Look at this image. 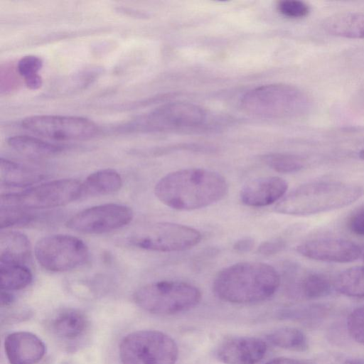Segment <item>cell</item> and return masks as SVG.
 <instances>
[{"label": "cell", "instance_id": "cb8c5ba5", "mask_svg": "<svg viewBox=\"0 0 364 364\" xmlns=\"http://www.w3.org/2000/svg\"><path fill=\"white\" fill-rule=\"evenodd\" d=\"M339 293L356 298H364V267H352L341 272L333 282Z\"/></svg>", "mask_w": 364, "mask_h": 364}, {"label": "cell", "instance_id": "8d00e7d4", "mask_svg": "<svg viewBox=\"0 0 364 364\" xmlns=\"http://www.w3.org/2000/svg\"><path fill=\"white\" fill-rule=\"evenodd\" d=\"M15 300L14 296L8 291H1V306H10Z\"/></svg>", "mask_w": 364, "mask_h": 364}, {"label": "cell", "instance_id": "4316f807", "mask_svg": "<svg viewBox=\"0 0 364 364\" xmlns=\"http://www.w3.org/2000/svg\"><path fill=\"white\" fill-rule=\"evenodd\" d=\"M262 161L274 171L282 173H295L304 166V161L299 156L285 153H271L263 156Z\"/></svg>", "mask_w": 364, "mask_h": 364}, {"label": "cell", "instance_id": "3957f363", "mask_svg": "<svg viewBox=\"0 0 364 364\" xmlns=\"http://www.w3.org/2000/svg\"><path fill=\"white\" fill-rule=\"evenodd\" d=\"M363 189L340 181H317L301 185L275 205L276 212L289 215H310L348 206L361 197Z\"/></svg>", "mask_w": 364, "mask_h": 364}, {"label": "cell", "instance_id": "6da1fadb", "mask_svg": "<svg viewBox=\"0 0 364 364\" xmlns=\"http://www.w3.org/2000/svg\"><path fill=\"white\" fill-rule=\"evenodd\" d=\"M228 184L220 173L188 168L171 172L156 184L154 194L166 206L178 210L200 209L221 200Z\"/></svg>", "mask_w": 364, "mask_h": 364}, {"label": "cell", "instance_id": "1f68e13d", "mask_svg": "<svg viewBox=\"0 0 364 364\" xmlns=\"http://www.w3.org/2000/svg\"><path fill=\"white\" fill-rule=\"evenodd\" d=\"M311 364H364V358L339 353H326L317 357Z\"/></svg>", "mask_w": 364, "mask_h": 364}, {"label": "cell", "instance_id": "5bb4252c", "mask_svg": "<svg viewBox=\"0 0 364 364\" xmlns=\"http://www.w3.org/2000/svg\"><path fill=\"white\" fill-rule=\"evenodd\" d=\"M266 343L247 336L228 338L218 346L216 355L225 364H256L265 355Z\"/></svg>", "mask_w": 364, "mask_h": 364}, {"label": "cell", "instance_id": "603a6c76", "mask_svg": "<svg viewBox=\"0 0 364 364\" xmlns=\"http://www.w3.org/2000/svg\"><path fill=\"white\" fill-rule=\"evenodd\" d=\"M32 279L31 272L26 264L0 262L1 290L10 291L24 289Z\"/></svg>", "mask_w": 364, "mask_h": 364}, {"label": "cell", "instance_id": "e0dca14e", "mask_svg": "<svg viewBox=\"0 0 364 364\" xmlns=\"http://www.w3.org/2000/svg\"><path fill=\"white\" fill-rule=\"evenodd\" d=\"M52 333L60 339L75 341L86 333L89 321L86 315L75 309H64L57 312L50 321Z\"/></svg>", "mask_w": 364, "mask_h": 364}, {"label": "cell", "instance_id": "30bf717a", "mask_svg": "<svg viewBox=\"0 0 364 364\" xmlns=\"http://www.w3.org/2000/svg\"><path fill=\"white\" fill-rule=\"evenodd\" d=\"M21 126L37 135L61 141L87 139L98 132L95 122L77 116L33 115L24 118Z\"/></svg>", "mask_w": 364, "mask_h": 364}, {"label": "cell", "instance_id": "d6986e66", "mask_svg": "<svg viewBox=\"0 0 364 364\" xmlns=\"http://www.w3.org/2000/svg\"><path fill=\"white\" fill-rule=\"evenodd\" d=\"M45 175L7 159L0 160V181L1 186L28 187L41 181Z\"/></svg>", "mask_w": 364, "mask_h": 364}, {"label": "cell", "instance_id": "7402d4cb", "mask_svg": "<svg viewBox=\"0 0 364 364\" xmlns=\"http://www.w3.org/2000/svg\"><path fill=\"white\" fill-rule=\"evenodd\" d=\"M82 183V196H98L115 193L122 186L120 174L112 168H103L90 173Z\"/></svg>", "mask_w": 364, "mask_h": 364}, {"label": "cell", "instance_id": "7a4b0ae2", "mask_svg": "<svg viewBox=\"0 0 364 364\" xmlns=\"http://www.w3.org/2000/svg\"><path fill=\"white\" fill-rule=\"evenodd\" d=\"M280 276L272 266L260 262H242L228 266L215 276L213 289L221 300L232 304H252L274 294Z\"/></svg>", "mask_w": 364, "mask_h": 364}, {"label": "cell", "instance_id": "4dcf8cb0", "mask_svg": "<svg viewBox=\"0 0 364 364\" xmlns=\"http://www.w3.org/2000/svg\"><path fill=\"white\" fill-rule=\"evenodd\" d=\"M277 9L281 14L291 18L305 17L310 11L307 4L297 0L281 1L277 5Z\"/></svg>", "mask_w": 364, "mask_h": 364}, {"label": "cell", "instance_id": "9c48e42d", "mask_svg": "<svg viewBox=\"0 0 364 364\" xmlns=\"http://www.w3.org/2000/svg\"><path fill=\"white\" fill-rule=\"evenodd\" d=\"M89 250L80 238L52 235L41 238L35 246V257L45 269L55 272L76 269L87 262Z\"/></svg>", "mask_w": 364, "mask_h": 364}, {"label": "cell", "instance_id": "ac0fdd59", "mask_svg": "<svg viewBox=\"0 0 364 364\" xmlns=\"http://www.w3.org/2000/svg\"><path fill=\"white\" fill-rule=\"evenodd\" d=\"M329 34L348 38H364V14L345 12L331 15L323 22Z\"/></svg>", "mask_w": 364, "mask_h": 364}, {"label": "cell", "instance_id": "d590c367", "mask_svg": "<svg viewBox=\"0 0 364 364\" xmlns=\"http://www.w3.org/2000/svg\"><path fill=\"white\" fill-rule=\"evenodd\" d=\"M265 364H307L306 363H304L302 361L292 359V358H274L272 360L268 361Z\"/></svg>", "mask_w": 364, "mask_h": 364}, {"label": "cell", "instance_id": "ffe728a7", "mask_svg": "<svg viewBox=\"0 0 364 364\" xmlns=\"http://www.w3.org/2000/svg\"><path fill=\"white\" fill-rule=\"evenodd\" d=\"M31 257V244L24 234L5 231L0 235V262L26 264Z\"/></svg>", "mask_w": 364, "mask_h": 364}, {"label": "cell", "instance_id": "484cf974", "mask_svg": "<svg viewBox=\"0 0 364 364\" xmlns=\"http://www.w3.org/2000/svg\"><path fill=\"white\" fill-rule=\"evenodd\" d=\"M331 284L323 274L310 273L305 275L299 283L300 293L306 299H315L330 294Z\"/></svg>", "mask_w": 364, "mask_h": 364}, {"label": "cell", "instance_id": "e575fe53", "mask_svg": "<svg viewBox=\"0 0 364 364\" xmlns=\"http://www.w3.org/2000/svg\"><path fill=\"white\" fill-rule=\"evenodd\" d=\"M255 247V241L251 237H243L237 240L233 245V250L238 253H247Z\"/></svg>", "mask_w": 364, "mask_h": 364}, {"label": "cell", "instance_id": "9a60e30c", "mask_svg": "<svg viewBox=\"0 0 364 364\" xmlns=\"http://www.w3.org/2000/svg\"><path fill=\"white\" fill-rule=\"evenodd\" d=\"M288 188L287 182L279 176L255 178L241 189V202L249 207H264L280 200Z\"/></svg>", "mask_w": 364, "mask_h": 364}, {"label": "cell", "instance_id": "f1b7e54d", "mask_svg": "<svg viewBox=\"0 0 364 364\" xmlns=\"http://www.w3.org/2000/svg\"><path fill=\"white\" fill-rule=\"evenodd\" d=\"M38 213H40L35 212L33 210L1 206V229L30 224L41 218Z\"/></svg>", "mask_w": 364, "mask_h": 364}, {"label": "cell", "instance_id": "5b68a950", "mask_svg": "<svg viewBox=\"0 0 364 364\" xmlns=\"http://www.w3.org/2000/svg\"><path fill=\"white\" fill-rule=\"evenodd\" d=\"M135 304L144 311L158 315H173L197 306L201 292L196 286L181 281H159L135 291Z\"/></svg>", "mask_w": 364, "mask_h": 364}, {"label": "cell", "instance_id": "ba28073f", "mask_svg": "<svg viewBox=\"0 0 364 364\" xmlns=\"http://www.w3.org/2000/svg\"><path fill=\"white\" fill-rule=\"evenodd\" d=\"M201 234L190 226L170 223H150L129 237L132 245L149 251L171 252L189 250L200 242Z\"/></svg>", "mask_w": 364, "mask_h": 364}, {"label": "cell", "instance_id": "44dd1931", "mask_svg": "<svg viewBox=\"0 0 364 364\" xmlns=\"http://www.w3.org/2000/svg\"><path fill=\"white\" fill-rule=\"evenodd\" d=\"M8 145L19 154L32 158H47L59 154L64 150L60 145L27 135L8 138Z\"/></svg>", "mask_w": 364, "mask_h": 364}, {"label": "cell", "instance_id": "2e32d148", "mask_svg": "<svg viewBox=\"0 0 364 364\" xmlns=\"http://www.w3.org/2000/svg\"><path fill=\"white\" fill-rule=\"evenodd\" d=\"M4 350L10 364H36L46 352L43 341L28 331H16L7 335Z\"/></svg>", "mask_w": 364, "mask_h": 364}, {"label": "cell", "instance_id": "d6a6232c", "mask_svg": "<svg viewBox=\"0 0 364 364\" xmlns=\"http://www.w3.org/2000/svg\"><path fill=\"white\" fill-rule=\"evenodd\" d=\"M285 247V242L279 238L271 239L262 242L257 247L260 255L269 256L282 251Z\"/></svg>", "mask_w": 364, "mask_h": 364}, {"label": "cell", "instance_id": "7c38bea8", "mask_svg": "<svg viewBox=\"0 0 364 364\" xmlns=\"http://www.w3.org/2000/svg\"><path fill=\"white\" fill-rule=\"evenodd\" d=\"M205 118L206 112L201 107L191 102H175L156 108L139 119L134 127L148 131L186 129L200 125Z\"/></svg>", "mask_w": 364, "mask_h": 364}, {"label": "cell", "instance_id": "f546056e", "mask_svg": "<svg viewBox=\"0 0 364 364\" xmlns=\"http://www.w3.org/2000/svg\"><path fill=\"white\" fill-rule=\"evenodd\" d=\"M347 328L350 336L364 346V306L350 313L347 320Z\"/></svg>", "mask_w": 364, "mask_h": 364}, {"label": "cell", "instance_id": "d4e9b609", "mask_svg": "<svg viewBox=\"0 0 364 364\" xmlns=\"http://www.w3.org/2000/svg\"><path fill=\"white\" fill-rule=\"evenodd\" d=\"M267 339L274 346L291 351L304 352L309 348L306 335L296 328H279L270 333L267 336Z\"/></svg>", "mask_w": 364, "mask_h": 364}, {"label": "cell", "instance_id": "74e56055", "mask_svg": "<svg viewBox=\"0 0 364 364\" xmlns=\"http://www.w3.org/2000/svg\"><path fill=\"white\" fill-rule=\"evenodd\" d=\"M359 157L364 161V149L360 151Z\"/></svg>", "mask_w": 364, "mask_h": 364}, {"label": "cell", "instance_id": "836d02e7", "mask_svg": "<svg viewBox=\"0 0 364 364\" xmlns=\"http://www.w3.org/2000/svg\"><path fill=\"white\" fill-rule=\"evenodd\" d=\"M348 227L354 234L364 237V207L352 214L348 220Z\"/></svg>", "mask_w": 364, "mask_h": 364}, {"label": "cell", "instance_id": "83f0119b", "mask_svg": "<svg viewBox=\"0 0 364 364\" xmlns=\"http://www.w3.org/2000/svg\"><path fill=\"white\" fill-rule=\"evenodd\" d=\"M42 66V59L36 55L24 56L18 62V73L23 77L25 83L29 89L36 90L41 87L43 79L38 72Z\"/></svg>", "mask_w": 364, "mask_h": 364}, {"label": "cell", "instance_id": "52a82bcc", "mask_svg": "<svg viewBox=\"0 0 364 364\" xmlns=\"http://www.w3.org/2000/svg\"><path fill=\"white\" fill-rule=\"evenodd\" d=\"M82 196V183L76 179L61 178L31 186L20 192L1 195L2 207L38 210L59 207Z\"/></svg>", "mask_w": 364, "mask_h": 364}, {"label": "cell", "instance_id": "277c9868", "mask_svg": "<svg viewBox=\"0 0 364 364\" xmlns=\"http://www.w3.org/2000/svg\"><path fill=\"white\" fill-rule=\"evenodd\" d=\"M242 109L248 114L267 118L296 117L311 107L309 96L287 84L262 85L247 92L241 99Z\"/></svg>", "mask_w": 364, "mask_h": 364}, {"label": "cell", "instance_id": "8992f818", "mask_svg": "<svg viewBox=\"0 0 364 364\" xmlns=\"http://www.w3.org/2000/svg\"><path fill=\"white\" fill-rule=\"evenodd\" d=\"M178 346L168 335L155 330H141L121 341L119 355L122 364H175Z\"/></svg>", "mask_w": 364, "mask_h": 364}, {"label": "cell", "instance_id": "4fadbf2b", "mask_svg": "<svg viewBox=\"0 0 364 364\" xmlns=\"http://www.w3.org/2000/svg\"><path fill=\"white\" fill-rule=\"evenodd\" d=\"M296 251L306 258L338 263L354 262L361 255V249L357 244L339 238L306 241L297 246Z\"/></svg>", "mask_w": 364, "mask_h": 364}, {"label": "cell", "instance_id": "8fae6325", "mask_svg": "<svg viewBox=\"0 0 364 364\" xmlns=\"http://www.w3.org/2000/svg\"><path fill=\"white\" fill-rule=\"evenodd\" d=\"M134 217L129 207L119 203H106L84 209L66 223L73 230L85 234H102L119 229Z\"/></svg>", "mask_w": 364, "mask_h": 364}]
</instances>
